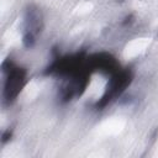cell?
<instances>
[{
	"label": "cell",
	"mask_w": 158,
	"mask_h": 158,
	"mask_svg": "<svg viewBox=\"0 0 158 158\" xmlns=\"http://www.w3.org/2000/svg\"><path fill=\"white\" fill-rule=\"evenodd\" d=\"M4 72L6 74L5 78V84H4V95L5 99L11 101L14 100L21 89L23 88L26 83V72L25 69L15 65L14 63H9V67L5 68L4 65Z\"/></svg>",
	"instance_id": "obj_2"
},
{
	"label": "cell",
	"mask_w": 158,
	"mask_h": 158,
	"mask_svg": "<svg viewBox=\"0 0 158 158\" xmlns=\"http://www.w3.org/2000/svg\"><path fill=\"white\" fill-rule=\"evenodd\" d=\"M131 80H132V74L128 69H117L115 73L110 74L107 86H106L102 96L96 102V106L104 107L110 101L118 98L125 91V89L130 85Z\"/></svg>",
	"instance_id": "obj_1"
}]
</instances>
